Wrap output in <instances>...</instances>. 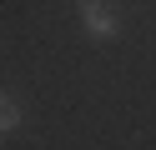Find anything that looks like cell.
<instances>
[{"mask_svg":"<svg viewBox=\"0 0 156 150\" xmlns=\"http://www.w3.org/2000/svg\"><path fill=\"white\" fill-rule=\"evenodd\" d=\"M86 25H91L96 35H116V30H121V20H116L111 5H101V0H96V5H86Z\"/></svg>","mask_w":156,"mask_h":150,"instance_id":"1","label":"cell"},{"mask_svg":"<svg viewBox=\"0 0 156 150\" xmlns=\"http://www.w3.org/2000/svg\"><path fill=\"white\" fill-rule=\"evenodd\" d=\"M20 125V105H15L10 95H0V135H5V130H15Z\"/></svg>","mask_w":156,"mask_h":150,"instance_id":"2","label":"cell"}]
</instances>
